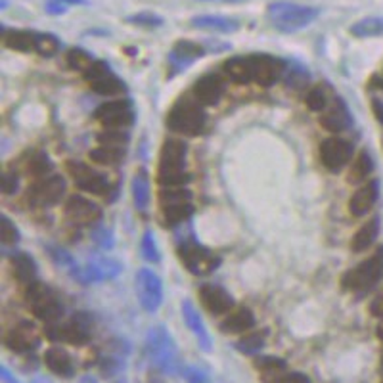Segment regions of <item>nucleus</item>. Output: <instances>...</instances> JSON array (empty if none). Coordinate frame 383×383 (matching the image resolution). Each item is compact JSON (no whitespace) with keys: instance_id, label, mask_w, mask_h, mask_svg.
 Segmentation results:
<instances>
[{"instance_id":"f257e3e1","label":"nucleus","mask_w":383,"mask_h":383,"mask_svg":"<svg viewBox=\"0 0 383 383\" xmlns=\"http://www.w3.org/2000/svg\"><path fill=\"white\" fill-rule=\"evenodd\" d=\"M186 151L188 146L182 140H165L158 163V184L161 188H180L190 182V175L186 172Z\"/></svg>"},{"instance_id":"f03ea898","label":"nucleus","mask_w":383,"mask_h":383,"mask_svg":"<svg viewBox=\"0 0 383 383\" xmlns=\"http://www.w3.org/2000/svg\"><path fill=\"white\" fill-rule=\"evenodd\" d=\"M268 20L280 33H297L320 15V8L305 6L291 0H276L267 8Z\"/></svg>"},{"instance_id":"7ed1b4c3","label":"nucleus","mask_w":383,"mask_h":383,"mask_svg":"<svg viewBox=\"0 0 383 383\" xmlns=\"http://www.w3.org/2000/svg\"><path fill=\"white\" fill-rule=\"evenodd\" d=\"M146 353L150 363L167 376H175L182 372L180 363H178L177 345L172 341L169 329L165 326H153L146 334Z\"/></svg>"},{"instance_id":"20e7f679","label":"nucleus","mask_w":383,"mask_h":383,"mask_svg":"<svg viewBox=\"0 0 383 383\" xmlns=\"http://www.w3.org/2000/svg\"><path fill=\"white\" fill-rule=\"evenodd\" d=\"M207 123L203 106L198 100H180L167 115V127L182 137H198Z\"/></svg>"},{"instance_id":"39448f33","label":"nucleus","mask_w":383,"mask_h":383,"mask_svg":"<svg viewBox=\"0 0 383 383\" xmlns=\"http://www.w3.org/2000/svg\"><path fill=\"white\" fill-rule=\"evenodd\" d=\"M383 276V247H379L376 253L370 255L360 265L351 268L349 272L341 276V286L347 291L355 294H366L372 287L376 286L379 278Z\"/></svg>"},{"instance_id":"423d86ee","label":"nucleus","mask_w":383,"mask_h":383,"mask_svg":"<svg viewBox=\"0 0 383 383\" xmlns=\"http://www.w3.org/2000/svg\"><path fill=\"white\" fill-rule=\"evenodd\" d=\"M25 303L29 310L33 313L39 320L46 324H56L62 316V303L58 301L56 294L41 282H33L25 289Z\"/></svg>"},{"instance_id":"0eeeda50","label":"nucleus","mask_w":383,"mask_h":383,"mask_svg":"<svg viewBox=\"0 0 383 383\" xmlns=\"http://www.w3.org/2000/svg\"><path fill=\"white\" fill-rule=\"evenodd\" d=\"M178 257L182 260L186 270L196 274V276H207L213 270H217V267L220 265V259L213 253L211 249L199 246L198 241H194V239L182 241L178 246Z\"/></svg>"},{"instance_id":"6e6552de","label":"nucleus","mask_w":383,"mask_h":383,"mask_svg":"<svg viewBox=\"0 0 383 383\" xmlns=\"http://www.w3.org/2000/svg\"><path fill=\"white\" fill-rule=\"evenodd\" d=\"M82 75L89 81L90 89L94 90L96 94L121 96L127 92V84L111 71L110 65L106 62H98L96 60Z\"/></svg>"},{"instance_id":"1a4fd4ad","label":"nucleus","mask_w":383,"mask_h":383,"mask_svg":"<svg viewBox=\"0 0 383 383\" xmlns=\"http://www.w3.org/2000/svg\"><path fill=\"white\" fill-rule=\"evenodd\" d=\"M65 167H68L69 175L73 178L77 188L94 194V196H103V198L110 196L111 184L106 175L94 171L92 167L81 163V161H68Z\"/></svg>"},{"instance_id":"9d476101","label":"nucleus","mask_w":383,"mask_h":383,"mask_svg":"<svg viewBox=\"0 0 383 383\" xmlns=\"http://www.w3.org/2000/svg\"><path fill=\"white\" fill-rule=\"evenodd\" d=\"M90 322L84 316L77 315L73 318H69L63 324H48L46 335L52 341H63L69 345H84L90 341Z\"/></svg>"},{"instance_id":"9b49d317","label":"nucleus","mask_w":383,"mask_h":383,"mask_svg":"<svg viewBox=\"0 0 383 383\" xmlns=\"http://www.w3.org/2000/svg\"><path fill=\"white\" fill-rule=\"evenodd\" d=\"M140 307L148 313H156L163 303V284L159 276L150 268H140L134 278Z\"/></svg>"},{"instance_id":"f8f14e48","label":"nucleus","mask_w":383,"mask_h":383,"mask_svg":"<svg viewBox=\"0 0 383 383\" xmlns=\"http://www.w3.org/2000/svg\"><path fill=\"white\" fill-rule=\"evenodd\" d=\"M94 119L106 129H119L123 130L134 121V111L129 100L125 98H115L110 102L102 103L94 111Z\"/></svg>"},{"instance_id":"ddd939ff","label":"nucleus","mask_w":383,"mask_h":383,"mask_svg":"<svg viewBox=\"0 0 383 383\" xmlns=\"http://www.w3.org/2000/svg\"><path fill=\"white\" fill-rule=\"evenodd\" d=\"M249 58V68H251V81L259 87H272L284 77L286 63L268 54H253Z\"/></svg>"},{"instance_id":"4468645a","label":"nucleus","mask_w":383,"mask_h":383,"mask_svg":"<svg viewBox=\"0 0 383 383\" xmlns=\"http://www.w3.org/2000/svg\"><path fill=\"white\" fill-rule=\"evenodd\" d=\"M65 180L60 175H50V177L41 178L39 182H34L27 190V201L34 206L50 207L58 203L65 196Z\"/></svg>"},{"instance_id":"2eb2a0df","label":"nucleus","mask_w":383,"mask_h":383,"mask_svg":"<svg viewBox=\"0 0 383 383\" xmlns=\"http://www.w3.org/2000/svg\"><path fill=\"white\" fill-rule=\"evenodd\" d=\"M353 153H355V148L345 138H326L320 144V161L328 171H341L353 159Z\"/></svg>"},{"instance_id":"dca6fc26","label":"nucleus","mask_w":383,"mask_h":383,"mask_svg":"<svg viewBox=\"0 0 383 383\" xmlns=\"http://www.w3.org/2000/svg\"><path fill=\"white\" fill-rule=\"evenodd\" d=\"M63 215L77 225H96L102 219V209L84 196H69L63 206Z\"/></svg>"},{"instance_id":"f3484780","label":"nucleus","mask_w":383,"mask_h":383,"mask_svg":"<svg viewBox=\"0 0 383 383\" xmlns=\"http://www.w3.org/2000/svg\"><path fill=\"white\" fill-rule=\"evenodd\" d=\"M4 343L10 351L14 353H31L39 347L41 343V335H39V329L34 328V324L31 322H20L15 324L14 328L8 332V335L4 337Z\"/></svg>"},{"instance_id":"a211bd4d","label":"nucleus","mask_w":383,"mask_h":383,"mask_svg":"<svg viewBox=\"0 0 383 383\" xmlns=\"http://www.w3.org/2000/svg\"><path fill=\"white\" fill-rule=\"evenodd\" d=\"M199 301L211 313V315H228L234 310L232 295L226 291L225 287L206 284L199 289Z\"/></svg>"},{"instance_id":"6ab92c4d","label":"nucleus","mask_w":383,"mask_h":383,"mask_svg":"<svg viewBox=\"0 0 383 383\" xmlns=\"http://www.w3.org/2000/svg\"><path fill=\"white\" fill-rule=\"evenodd\" d=\"M225 94V81L220 75H203L194 84V100L201 106H215Z\"/></svg>"},{"instance_id":"aec40b11","label":"nucleus","mask_w":383,"mask_h":383,"mask_svg":"<svg viewBox=\"0 0 383 383\" xmlns=\"http://www.w3.org/2000/svg\"><path fill=\"white\" fill-rule=\"evenodd\" d=\"M377 180H370L368 184H363L358 190L351 196L349 199V213L353 217H366L377 199Z\"/></svg>"},{"instance_id":"412c9836","label":"nucleus","mask_w":383,"mask_h":383,"mask_svg":"<svg viewBox=\"0 0 383 383\" xmlns=\"http://www.w3.org/2000/svg\"><path fill=\"white\" fill-rule=\"evenodd\" d=\"M351 123H353V119H351L349 110L339 98H335L334 103H329L320 117V125L329 132H341V130L349 129Z\"/></svg>"},{"instance_id":"4be33fe9","label":"nucleus","mask_w":383,"mask_h":383,"mask_svg":"<svg viewBox=\"0 0 383 383\" xmlns=\"http://www.w3.org/2000/svg\"><path fill=\"white\" fill-rule=\"evenodd\" d=\"M182 316H184V322H186V326H188V329H190L192 334L196 335V339H198L201 351L209 353V351L213 349L211 335L207 334V328H206V324H203L201 315H199L198 310H196V307H194L192 301H188V299L182 301Z\"/></svg>"},{"instance_id":"5701e85b","label":"nucleus","mask_w":383,"mask_h":383,"mask_svg":"<svg viewBox=\"0 0 383 383\" xmlns=\"http://www.w3.org/2000/svg\"><path fill=\"white\" fill-rule=\"evenodd\" d=\"M192 27L201 29V31H215V33H234L239 29V21L230 15L219 14H201L194 15L190 20Z\"/></svg>"},{"instance_id":"b1692460","label":"nucleus","mask_w":383,"mask_h":383,"mask_svg":"<svg viewBox=\"0 0 383 383\" xmlns=\"http://www.w3.org/2000/svg\"><path fill=\"white\" fill-rule=\"evenodd\" d=\"M206 52V48L198 44V42L178 41L175 42L171 54H169V63H171L172 68H177V71H180V69L188 68L196 60H199Z\"/></svg>"},{"instance_id":"393cba45","label":"nucleus","mask_w":383,"mask_h":383,"mask_svg":"<svg viewBox=\"0 0 383 383\" xmlns=\"http://www.w3.org/2000/svg\"><path fill=\"white\" fill-rule=\"evenodd\" d=\"M2 44L15 52H34L37 46V33L34 31H21V29H2Z\"/></svg>"},{"instance_id":"a878e982","label":"nucleus","mask_w":383,"mask_h":383,"mask_svg":"<svg viewBox=\"0 0 383 383\" xmlns=\"http://www.w3.org/2000/svg\"><path fill=\"white\" fill-rule=\"evenodd\" d=\"M255 326V316L253 313L249 310L247 307H239L234 308L232 313H228L222 324H220V329L225 334H244L247 329H251Z\"/></svg>"},{"instance_id":"bb28decb","label":"nucleus","mask_w":383,"mask_h":383,"mask_svg":"<svg viewBox=\"0 0 383 383\" xmlns=\"http://www.w3.org/2000/svg\"><path fill=\"white\" fill-rule=\"evenodd\" d=\"M44 364L46 368L56 374V376L69 377L73 376V363L71 356L68 355V351H63L62 347H50L44 353Z\"/></svg>"},{"instance_id":"cd10ccee","label":"nucleus","mask_w":383,"mask_h":383,"mask_svg":"<svg viewBox=\"0 0 383 383\" xmlns=\"http://www.w3.org/2000/svg\"><path fill=\"white\" fill-rule=\"evenodd\" d=\"M377 232H379V220L370 219L368 222H364L358 230L355 232L353 239H351V249L355 253H363L366 249L374 246V241L377 239Z\"/></svg>"},{"instance_id":"c85d7f7f","label":"nucleus","mask_w":383,"mask_h":383,"mask_svg":"<svg viewBox=\"0 0 383 383\" xmlns=\"http://www.w3.org/2000/svg\"><path fill=\"white\" fill-rule=\"evenodd\" d=\"M12 274L14 278L25 286H31L33 282H37V267L31 255L27 253H15L12 257Z\"/></svg>"},{"instance_id":"c756f323","label":"nucleus","mask_w":383,"mask_h":383,"mask_svg":"<svg viewBox=\"0 0 383 383\" xmlns=\"http://www.w3.org/2000/svg\"><path fill=\"white\" fill-rule=\"evenodd\" d=\"M222 71L230 81L238 82V84L251 82V68H249V58L247 56H236V58L226 60Z\"/></svg>"},{"instance_id":"7c9ffc66","label":"nucleus","mask_w":383,"mask_h":383,"mask_svg":"<svg viewBox=\"0 0 383 383\" xmlns=\"http://www.w3.org/2000/svg\"><path fill=\"white\" fill-rule=\"evenodd\" d=\"M159 213H161V222L167 228H172V226H178L180 222H184L194 215V203H177V206H163L159 207Z\"/></svg>"},{"instance_id":"2f4dec72","label":"nucleus","mask_w":383,"mask_h":383,"mask_svg":"<svg viewBox=\"0 0 383 383\" xmlns=\"http://www.w3.org/2000/svg\"><path fill=\"white\" fill-rule=\"evenodd\" d=\"M351 34L356 39H370V37H382L383 18L382 15H368L363 20L355 21L349 27Z\"/></svg>"},{"instance_id":"473e14b6","label":"nucleus","mask_w":383,"mask_h":383,"mask_svg":"<svg viewBox=\"0 0 383 383\" xmlns=\"http://www.w3.org/2000/svg\"><path fill=\"white\" fill-rule=\"evenodd\" d=\"M132 201L138 211H146L150 203V184H148V175L144 169H138L132 178Z\"/></svg>"},{"instance_id":"72a5a7b5","label":"nucleus","mask_w":383,"mask_h":383,"mask_svg":"<svg viewBox=\"0 0 383 383\" xmlns=\"http://www.w3.org/2000/svg\"><path fill=\"white\" fill-rule=\"evenodd\" d=\"M374 169V163H372V158H370L368 151H360L355 158L353 165H351L349 175H347V180L351 184H363L364 180L370 177V172Z\"/></svg>"},{"instance_id":"f704fd0d","label":"nucleus","mask_w":383,"mask_h":383,"mask_svg":"<svg viewBox=\"0 0 383 383\" xmlns=\"http://www.w3.org/2000/svg\"><path fill=\"white\" fill-rule=\"evenodd\" d=\"M289 89L301 90L305 89L310 81V73L307 69L299 65V63H291V65H286V71H284V77H282Z\"/></svg>"},{"instance_id":"c9c22d12","label":"nucleus","mask_w":383,"mask_h":383,"mask_svg":"<svg viewBox=\"0 0 383 383\" xmlns=\"http://www.w3.org/2000/svg\"><path fill=\"white\" fill-rule=\"evenodd\" d=\"M159 207L177 206V203H190L192 192L186 186L180 188H159Z\"/></svg>"},{"instance_id":"e433bc0d","label":"nucleus","mask_w":383,"mask_h":383,"mask_svg":"<svg viewBox=\"0 0 383 383\" xmlns=\"http://www.w3.org/2000/svg\"><path fill=\"white\" fill-rule=\"evenodd\" d=\"M125 150H119V148H108V146H98L94 150L90 151V159L94 163L100 165H117L123 161Z\"/></svg>"},{"instance_id":"4c0bfd02","label":"nucleus","mask_w":383,"mask_h":383,"mask_svg":"<svg viewBox=\"0 0 383 383\" xmlns=\"http://www.w3.org/2000/svg\"><path fill=\"white\" fill-rule=\"evenodd\" d=\"M62 48V42L58 37H54L52 33H37V46H34V52H39L44 58H52L60 52Z\"/></svg>"},{"instance_id":"58836bf2","label":"nucleus","mask_w":383,"mask_h":383,"mask_svg":"<svg viewBox=\"0 0 383 383\" xmlns=\"http://www.w3.org/2000/svg\"><path fill=\"white\" fill-rule=\"evenodd\" d=\"M100 146H108V148H119V150H125V146L129 142V137L127 132L119 129H106L103 132H100L96 137Z\"/></svg>"},{"instance_id":"ea45409f","label":"nucleus","mask_w":383,"mask_h":383,"mask_svg":"<svg viewBox=\"0 0 383 383\" xmlns=\"http://www.w3.org/2000/svg\"><path fill=\"white\" fill-rule=\"evenodd\" d=\"M25 171L31 177H37L39 180L44 178L48 172L52 171V165H50V159L44 156V153H34L31 158L27 159V163H25Z\"/></svg>"},{"instance_id":"a19ab883","label":"nucleus","mask_w":383,"mask_h":383,"mask_svg":"<svg viewBox=\"0 0 383 383\" xmlns=\"http://www.w3.org/2000/svg\"><path fill=\"white\" fill-rule=\"evenodd\" d=\"M65 62L71 69H75V71H87V69L96 62L94 58L89 54V52H84L82 48H71L65 56Z\"/></svg>"},{"instance_id":"79ce46f5","label":"nucleus","mask_w":383,"mask_h":383,"mask_svg":"<svg viewBox=\"0 0 383 383\" xmlns=\"http://www.w3.org/2000/svg\"><path fill=\"white\" fill-rule=\"evenodd\" d=\"M265 347V334H249L244 335L238 343H236V349L244 355H257L260 349Z\"/></svg>"},{"instance_id":"37998d69","label":"nucleus","mask_w":383,"mask_h":383,"mask_svg":"<svg viewBox=\"0 0 383 383\" xmlns=\"http://www.w3.org/2000/svg\"><path fill=\"white\" fill-rule=\"evenodd\" d=\"M140 253H142V259L156 265L161 260V255H159L158 244H156V238H153V232L151 230H146L142 236V244H140Z\"/></svg>"},{"instance_id":"c03bdc74","label":"nucleus","mask_w":383,"mask_h":383,"mask_svg":"<svg viewBox=\"0 0 383 383\" xmlns=\"http://www.w3.org/2000/svg\"><path fill=\"white\" fill-rule=\"evenodd\" d=\"M263 383H310L301 372H274V374H263Z\"/></svg>"},{"instance_id":"a18cd8bd","label":"nucleus","mask_w":383,"mask_h":383,"mask_svg":"<svg viewBox=\"0 0 383 383\" xmlns=\"http://www.w3.org/2000/svg\"><path fill=\"white\" fill-rule=\"evenodd\" d=\"M127 23L130 25H138V27H161L163 25V18L153 12H138V14H132L127 18Z\"/></svg>"},{"instance_id":"49530a36","label":"nucleus","mask_w":383,"mask_h":383,"mask_svg":"<svg viewBox=\"0 0 383 383\" xmlns=\"http://www.w3.org/2000/svg\"><path fill=\"white\" fill-rule=\"evenodd\" d=\"M0 232H2V246L4 247L15 246L20 241V232H18L15 225L8 219L6 215L0 217Z\"/></svg>"},{"instance_id":"de8ad7c7","label":"nucleus","mask_w":383,"mask_h":383,"mask_svg":"<svg viewBox=\"0 0 383 383\" xmlns=\"http://www.w3.org/2000/svg\"><path fill=\"white\" fill-rule=\"evenodd\" d=\"M255 366H257L260 374H274V372H284L286 370V363L278 356H259L255 360Z\"/></svg>"},{"instance_id":"09e8293b","label":"nucleus","mask_w":383,"mask_h":383,"mask_svg":"<svg viewBox=\"0 0 383 383\" xmlns=\"http://www.w3.org/2000/svg\"><path fill=\"white\" fill-rule=\"evenodd\" d=\"M305 103L310 111H324L328 108V96L322 89H313L305 96Z\"/></svg>"},{"instance_id":"8fccbe9b","label":"nucleus","mask_w":383,"mask_h":383,"mask_svg":"<svg viewBox=\"0 0 383 383\" xmlns=\"http://www.w3.org/2000/svg\"><path fill=\"white\" fill-rule=\"evenodd\" d=\"M48 253H50V257H52V260H54L58 267L65 268V270H69V272H73V270L79 267V265L75 263V259H73L65 249H62V247H50V249H48Z\"/></svg>"},{"instance_id":"3c124183","label":"nucleus","mask_w":383,"mask_h":383,"mask_svg":"<svg viewBox=\"0 0 383 383\" xmlns=\"http://www.w3.org/2000/svg\"><path fill=\"white\" fill-rule=\"evenodd\" d=\"M100 370H102L103 376H115L123 370V356L115 355V353L103 356L100 360Z\"/></svg>"},{"instance_id":"603ef678","label":"nucleus","mask_w":383,"mask_h":383,"mask_svg":"<svg viewBox=\"0 0 383 383\" xmlns=\"http://www.w3.org/2000/svg\"><path fill=\"white\" fill-rule=\"evenodd\" d=\"M182 377L186 379V383H211L209 376L203 370H199L198 366H186V368H182Z\"/></svg>"},{"instance_id":"864d4df0","label":"nucleus","mask_w":383,"mask_h":383,"mask_svg":"<svg viewBox=\"0 0 383 383\" xmlns=\"http://www.w3.org/2000/svg\"><path fill=\"white\" fill-rule=\"evenodd\" d=\"M0 186H2V194H8L12 196L20 188V177L15 172H2V178H0Z\"/></svg>"},{"instance_id":"5fc2aeb1","label":"nucleus","mask_w":383,"mask_h":383,"mask_svg":"<svg viewBox=\"0 0 383 383\" xmlns=\"http://www.w3.org/2000/svg\"><path fill=\"white\" fill-rule=\"evenodd\" d=\"M92 239H94L96 246H100L102 249H110L113 246V236L106 228H96L94 234H92Z\"/></svg>"},{"instance_id":"6e6d98bb","label":"nucleus","mask_w":383,"mask_h":383,"mask_svg":"<svg viewBox=\"0 0 383 383\" xmlns=\"http://www.w3.org/2000/svg\"><path fill=\"white\" fill-rule=\"evenodd\" d=\"M69 10V6H65L62 0H46L44 2V12L48 15H63Z\"/></svg>"},{"instance_id":"4d7b16f0","label":"nucleus","mask_w":383,"mask_h":383,"mask_svg":"<svg viewBox=\"0 0 383 383\" xmlns=\"http://www.w3.org/2000/svg\"><path fill=\"white\" fill-rule=\"evenodd\" d=\"M370 315L376 316L377 320H379V318H383V294L377 295L376 299L370 303Z\"/></svg>"},{"instance_id":"13d9d810","label":"nucleus","mask_w":383,"mask_h":383,"mask_svg":"<svg viewBox=\"0 0 383 383\" xmlns=\"http://www.w3.org/2000/svg\"><path fill=\"white\" fill-rule=\"evenodd\" d=\"M0 374H2V382L4 383H21L20 379H18V377H15L14 374L6 368V366H2V368H0Z\"/></svg>"},{"instance_id":"bf43d9fd","label":"nucleus","mask_w":383,"mask_h":383,"mask_svg":"<svg viewBox=\"0 0 383 383\" xmlns=\"http://www.w3.org/2000/svg\"><path fill=\"white\" fill-rule=\"evenodd\" d=\"M65 6H89V0H62Z\"/></svg>"},{"instance_id":"052dcab7","label":"nucleus","mask_w":383,"mask_h":383,"mask_svg":"<svg viewBox=\"0 0 383 383\" xmlns=\"http://www.w3.org/2000/svg\"><path fill=\"white\" fill-rule=\"evenodd\" d=\"M374 110H376L377 117H379V121L383 123V106L382 102H377V100H374Z\"/></svg>"},{"instance_id":"680f3d73","label":"nucleus","mask_w":383,"mask_h":383,"mask_svg":"<svg viewBox=\"0 0 383 383\" xmlns=\"http://www.w3.org/2000/svg\"><path fill=\"white\" fill-rule=\"evenodd\" d=\"M199 2H225V4H236V2H246V0H199Z\"/></svg>"},{"instance_id":"e2e57ef3","label":"nucleus","mask_w":383,"mask_h":383,"mask_svg":"<svg viewBox=\"0 0 383 383\" xmlns=\"http://www.w3.org/2000/svg\"><path fill=\"white\" fill-rule=\"evenodd\" d=\"M377 337L383 341V318H379V324H377Z\"/></svg>"},{"instance_id":"0e129e2a","label":"nucleus","mask_w":383,"mask_h":383,"mask_svg":"<svg viewBox=\"0 0 383 383\" xmlns=\"http://www.w3.org/2000/svg\"><path fill=\"white\" fill-rule=\"evenodd\" d=\"M79 383H98V382H96V377L84 376V377H81V379H79Z\"/></svg>"},{"instance_id":"69168bd1","label":"nucleus","mask_w":383,"mask_h":383,"mask_svg":"<svg viewBox=\"0 0 383 383\" xmlns=\"http://www.w3.org/2000/svg\"><path fill=\"white\" fill-rule=\"evenodd\" d=\"M6 6H10V2H8V0H2V10H4Z\"/></svg>"}]
</instances>
